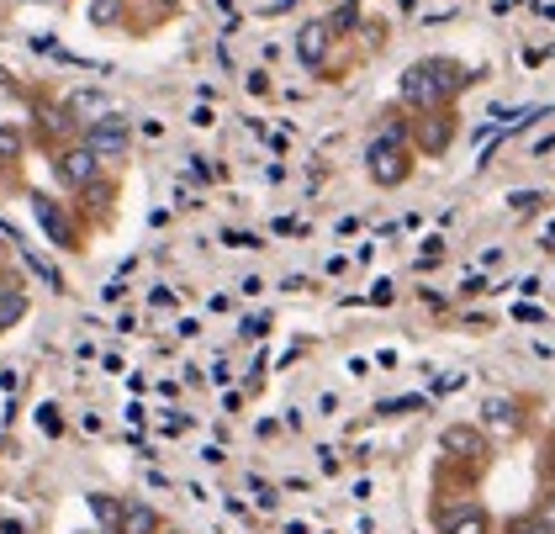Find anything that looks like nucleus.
Segmentation results:
<instances>
[{
	"label": "nucleus",
	"mask_w": 555,
	"mask_h": 534,
	"mask_svg": "<svg viewBox=\"0 0 555 534\" xmlns=\"http://www.w3.org/2000/svg\"><path fill=\"white\" fill-rule=\"evenodd\" d=\"M471 85V75L460 64H450V59H423V64H413L402 75V96L413 101V106H444L455 96V90H466Z\"/></svg>",
	"instance_id": "1"
},
{
	"label": "nucleus",
	"mask_w": 555,
	"mask_h": 534,
	"mask_svg": "<svg viewBox=\"0 0 555 534\" xmlns=\"http://www.w3.org/2000/svg\"><path fill=\"white\" fill-rule=\"evenodd\" d=\"M370 175L381 180V186H397L407 175V149H402V127H386V133L370 143Z\"/></svg>",
	"instance_id": "2"
},
{
	"label": "nucleus",
	"mask_w": 555,
	"mask_h": 534,
	"mask_svg": "<svg viewBox=\"0 0 555 534\" xmlns=\"http://www.w3.org/2000/svg\"><path fill=\"white\" fill-rule=\"evenodd\" d=\"M85 149H96V154H127V117H96L90 122V133H85Z\"/></svg>",
	"instance_id": "3"
},
{
	"label": "nucleus",
	"mask_w": 555,
	"mask_h": 534,
	"mask_svg": "<svg viewBox=\"0 0 555 534\" xmlns=\"http://www.w3.org/2000/svg\"><path fill=\"white\" fill-rule=\"evenodd\" d=\"M328 22H307L302 32H296V59H302L307 69H323V59H328Z\"/></svg>",
	"instance_id": "4"
},
{
	"label": "nucleus",
	"mask_w": 555,
	"mask_h": 534,
	"mask_svg": "<svg viewBox=\"0 0 555 534\" xmlns=\"http://www.w3.org/2000/svg\"><path fill=\"white\" fill-rule=\"evenodd\" d=\"M32 212H37V223H43V233L53 238V244H59V249H74V228H69V217L59 212V201L37 196V201H32Z\"/></svg>",
	"instance_id": "5"
},
{
	"label": "nucleus",
	"mask_w": 555,
	"mask_h": 534,
	"mask_svg": "<svg viewBox=\"0 0 555 534\" xmlns=\"http://www.w3.org/2000/svg\"><path fill=\"white\" fill-rule=\"evenodd\" d=\"M439 534H492V524L476 503H466L460 513H439Z\"/></svg>",
	"instance_id": "6"
},
{
	"label": "nucleus",
	"mask_w": 555,
	"mask_h": 534,
	"mask_svg": "<svg viewBox=\"0 0 555 534\" xmlns=\"http://www.w3.org/2000/svg\"><path fill=\"white\" fill-rule=\"evenodd\" d=\"M96 149H69L64 159H59V175L69 180V186H90V180H96Z\"/></svg>",
	"instance_id": "7"
},
{
	"label": "nucleus",
	"mask_w": 555,
	"mask_h": 534,
	"mask_svg": "<svg viewBox=\"0 0 555 534\" xmlns=\"http://www.w3.org/2000/svg\"><path fill=\"white\" fill-rule=\"evenodd\" d=\"M117 534H159V513L154 508H127Z\"/></svg>",
	"instance_id": "8"
},
{
	"label": "nucleus",
	"mask_w": 555,
	"mask_h": 534,
	"mask_svg": "<svg viewBox=\"0 0 555 534\" xmlns=\"http://www.w3.org/2000/svg\"><path fill=\"white\" fill-rule=\"evenodd\" d=\"M444 450H466L471 460L481 455V439L471 434V429H450V434H444Z\"/></svg>",
	"instance_id": "9"
},
{
	"label": "nucleus",
	"mask_w": 555,
	"mask_h": 534,
	"mask_svg": "<svg viewBox=\"0 0 555 534\" xmlns=\"http://www.w3.org/2000/svg\"><path fill=\"white\" fill-rule=\"evenodd\" d=\"M122 16V0H90V22L96 27H111Z\"/></svg>",
	"instance_id": "10"
},
{
	"label": "nucleus",
	"mask_w": 555,
	"mask_h": 534,
	"mask_svg": "<svg viewBox=\"0 0 555 534\" xmlns=\"http://www.w3.org/2000/svg\"><path fill=\"white\" fill-rule=\"evenodd\" d=\"M22 312H27V297H22V291H11V297H0V328H11L16 318H22Z\"/></svg>",
	"instance_id": "11"
},
{
	"label": "nucleus",
	"mask_w": 555,
	"mask_h": 534,
	"mask_svg": "<svg viewBox=\"0 0 555 534\" xmlns=\"http://www.w3.org/2000/svg\"><path fill=\"white\" fill-rule=\"evenodd\" d=\"M37 429H43V434H64V418H59V408H53V402H43V408H37Z\"/></svg>",
	"instance_id": "12"
},
{
	"label": "nucleus",
	"mask_w": 555,
	"mask_h": 534,
	"mask_svg": "<svg viewBox=\"0 0 555 534\" xmlns=\"http://www.w3.org/2000/svg\"><path fill=\"white\" fill-rule=\"evenodd\" d=\"M508 534H550V524L540 519V513H524V519H513Z\"/></svg>",
	"instance_id": "13"
},
{
	"label": "nucleus",
	"mask_w": 555,
	"mask_h": 534,
	"mask_svg": "<svg viewBox=\"0 0 555 534\" xmlns=\"http://www.w3.org/2000/svg\"><path fill=\"white\" fill-rule=\"evenodd\" d=\"M22 154V133L16 127H0V159H16Z\"/></svg>",
	"instance_id": "14"
},
{
	"label": "nucleus",
	"mask_w": 555,
	"mask_h": 534,
	"mask_svg": "<svg viewBox=\"0 0 555 534\" xmlns=\"http://www.w3.org/2000/svg\"><path fill=\"white\" fill-rule=\"evenodd\" d=\"M487 423H503V429H513V402H487Z\"/></svg>",
	"instance_id": "15"
},
{
	"label": "nucleus",
	"mask_w": 555,
	"mask_h": 534,
	"mask_svg": "<svg viewBox=\"0 0 555 534\" xmlns=\"http://www.w3.org/2000/svg\"><path fill=\"white\" fill-rule=\"evenodd\" d=\"M249 492H254V503H259V508H275V487H270V482L249 476Z\"/></svg>",
	"instance_id": "16"
},
{
	"label": "nucleus",
	"mask_w": 555,
	"mask_h": 534,
	"mask_svg": "<svg viewBox=\"0 0 555 534\" xmlns=\"http://www.w3.org/2000/svg\"><path fill=\"white\" fill-rule=\"evenodd\" d=\"M222 244L228 249H259V238L254 233H222Z\"/></svg>",
	"instance_id": "17"
},
{
	"label": "nucleus",
	"mask_w": 555,
	"mask_h": 534,
	"mask_svg": "<svg viewBox=\"0 0 555 534\" xmlns=\"http://www.w3.org/2000/svg\"><path fill=\"white\" fill-rule=\"evenodd\" d=\"M270 334V318H244V339H265Z\"/></svg>",
	"instance_id": "18"
},
{
	"label": "nucleus",
	"mask_w": 555,
	"mask_h": 534,
	"mask_svg": "<svg viewBox=\"0 0 555 534\" xmlns=\"http://www.w3.org/2000/svg\"><path fill=\"white\" fill-rule=\"evenodd\" d=\"M540 519L555 529V476H550V492H545V508H540Z\"/></svg>",
	"instance_id": "19"
},
{
	"label": "nucleus",
	"mask_w": 555,
	"mask_h": 534,
	"mask_svg": "<svg viewBox=\"0 0 555 534\" xmlns=\"http://www.w3.org/2000/svg\"><path fill=\"white\" fill-rule=\"evenodd\" d=\"M0 534H27V529H22V519H0Z\"/></svg>",
	"instance_id": "20"
}]
</instances>
